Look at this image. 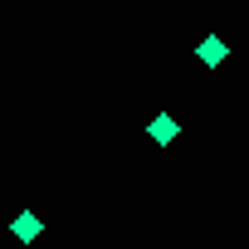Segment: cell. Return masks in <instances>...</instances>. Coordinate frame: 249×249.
Listing matches in <instances>:
<instances>
[{
  "mask_svg": "<svg viewBox=\"0 0 249 249\" xmlns=\"http://www.w3.org/2000/svg\"><path fill=\"white\" fill-rule=\"evenodd\" d=\"M152 137H157V142H171V137H176V122H171L166 112H161V117H152Z\"/></svg>",
  "mask_w": 249,
  "mask_h": 249,
  "instance_id": "6da1fadb",
  "label": "cell"
},
{
  "mask_svg": "<svg viewBox=\"0 0 249 249\" xmlns=\"http://www.w3.org/2000/svg\"><path fill=\"white\" fill-rule=\"evenodd\" d=\"M225 54H230V49H225L220 39H205V44H200V59H205V64H220Z\"/></svg>",
  "mask_w": 249,
  "mask_h": 249,
  "instance_id": "7a4b0ae2",
  "label": "cell"
},
{
  "mask_svg": "<svg viewBox=\"0 0 249 249\" xmlns=\"http://www.w3.org/2000/svg\"><path fill=\"white\" fill-rule=\"evenodd\" d=\"M15 234H20V239H35V234H39V220H35V215H15Z\"/></svg>",
  "mask_w": 249,
  "mask_h": 249,
  "instance_id": "3957f363",
  "label": "cell"
}]
</instances>
